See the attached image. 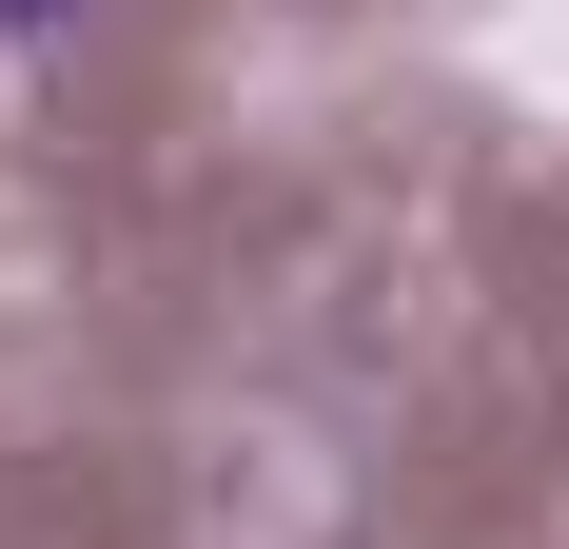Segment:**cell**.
I'll list each match as a JSON object with an SVG mask.
<instances>
[{"mask_svg": "<svg viewBox=\"0 0 569 549\" xmlns=\"http://www.w3.org/2000/svg\"><path fill=\"white\" fill-rule=\"evenodd\" d=\"M59 20H79V0H0V40H59Z\"/></svg>", "mask_w": 569, "mask_h": 549, "instance_id": "1", "label": "cell"}]
</instances>
